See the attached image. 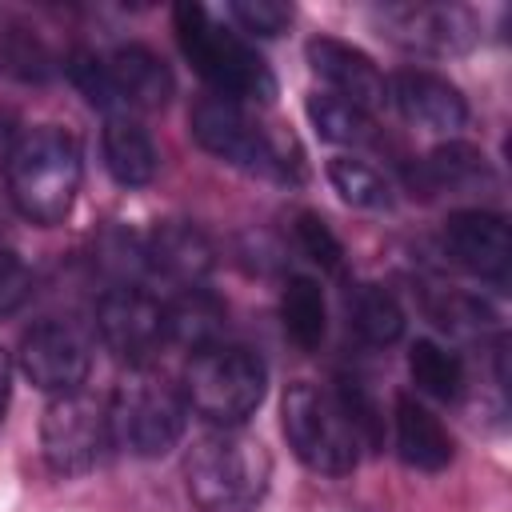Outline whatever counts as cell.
I'll return each instance as SVG.
<instances>
[{"label":"cell","instance_id":"obj_1","mask_svg":"<svg viewBox=\"0 0 512 512\" xmlns=\"http://www.w3.org/2000/svg\"><path fill=\"white\" fill-rule=\"evenodd\" d=\"M80 180H84L80 140L60 124H40L8 148L4 160L8 200L24 220L40 228H52L72 212L80 196Z\"/></svg>","mask_w":512,"mask_h":512},{"label":"cell","instance_id":"obj_2","mask_svg":"<svg viewBox=\"0 0 512 512\" xmlns=\"http://www.w3.org/2000/svg\"><path fill=\"white\" fill-rule=\"evenodd\" d=\"M268 484L272 456L244 428H208L184 452V488L200 512H256Z\"/></svg>","mask_w":512,"mask_h":512},{"label":"cell","instance_id":"obj_3","mask_svg":"<svg viewBox=\"0 0 512 512\" xmlns=\"http://www.w3.org/2000/svg\"><path fill=\"white\" fill-rule=\"evenodd\" d=\"M172 28L180 40L184 60L196 68V76L212 88V96L236 100V104H268L276 96V72L268 60L228 24H220L204 4H176Z\"/></svg>","mask_w":512,"mask_h":512},{"label":"cell","instance_id":"obj_4","mask_svg":"<svg viewBox=\"0 0 512 512\" xmlns=\"http://www.w3.org/2000/svg\"><path fill=\"white\" fill-rule=\"evenodd\" d=\"M108 428H112V444L124 448L128 456L140 460L168 456L188 428L184 388L152 364L128 368L108 396Z\"/></svg>","mask_w":512,"mask_h":512},{"label":"cell","instance_id":"obj_5","mask_svg":"<svg viewBox=\"0 0 512 512\" xmlns=\"http://www.w3.org/2000/svg\"><path fill=\"white\" fill-rule=\"evenodd\" d=\"M184 400L212 428H240L268 396V364L248 344H208L184 368Z\"/></svg>","mask_w":512,"mask_h":512},{"label":"cell","instance_id":"obj_6","mask_svg":"<svg viewBox=\"0 0 512 512\" xmlns=\"http://www.w3.org/2000/svg\"><path fill=\"white\" fill-rule=\"evenodd\" d=\"M280 428L296 460L320 476H348L360 464V444L336 396L312 380L288 384L280 400Z\"/></svg>","mask_w":512,"mask_h":512},{"label":"cell","instance_id":"obj_7","mask_svg":"<svg viewBox=\"0 0 512 512\" xmlns=\"http://www.w3.org/2000/svg\"><path fill=\"white\" fill-rule=\"evenodd\" d=\"M188 128H192V140L240 168V172H252V176H272V180H292V160L288 152L272 140V132L236 100H224V96H200L188 112Z\"/></svg>","mask_w":512,"mask_h":512},{"label":"cell","instance_id":"obj_8","mask_svg":"<svg viewBox=\"0 0 512 512\" xmlns=\"http://www.w3.org/2000/svg\"><path fill=\"white\" fill-rule=\"evenodd\" d=\"M112 448L108 428V400L76 388L64 396H52L40 416V456L48 472L72 480L104 464Z\"/></svg>","mask_w":512,"mask_h":512},{"label":"cell","instance_id":"obj_9","mask_svg":"<svg viewBox=\"0 0 512 512\" xmlns=\"http://www.w3.org/2000/svg\"><path fill=\"white\" fill-rule=\"evenodd\" d=\"M96 332L124 368H144L168 344L164 300L144 284H112L96 304Z\"/></svg>","mask_w":512,"mask_h":512},{"label":"cell","instance_id":"obj_10","mask_svg":"<svg viewBox=\"0 0 512 512\" xmlns=\"http://www.w3.org/2000/svg\"><path fill=\"white\" fill-rule=\"evenodd\" d=\"M20 372L48 396L84 388L92 368V344L72 320H36L16 348Z\"/></svg>","mask_w":512,"mask_h":512},{"label":"cell","instance_id":"obj_11","mask_svg":"<svg viewBox=\"0 0 512 512\" xmlns=\"http://www.w3.org/2000/svg\"><path fill=\"white\" fill-rule=\"evenodd\" d=\"M444 252L468 276L504 288L512 268V232L508 220L492 208H460L444 220Z\"/></svg>","mask_w":512,"mask_h":512},{"label":"cell","instance_id":"obj_12","mask_svg":"<svg viewBox=\"0 0 512 512\" xmlns=\"http://www.w3.org/2000/svg\"><path fill=\"white\" fill-rule=\"evenodd\" d=\"M388 104L416 128L436 132V136H452L468 124V100L464 92L428 68H400L388 76Z\"/></svg>","mask_w":512,"mask_h":512},{"label":"cell","instance_id":"obj_13","mask_svg":"<svg viewBox=\"0 0 512 512\" xmlns=\"http://www.w3.org/2000/svg\"><path fill=\"white\" fill-rule=\"evenodd\" d=\"M140 244H144V276L176 292L204 284L216 264L212 240L188 220H160L148 236H140Z\"/></svg>","mask_w":512,"mask_h":512},{"label":"cell","instance_id":"obj_14","mask_svg":"<svg viewBox=\"0 0 512 512\" xmlns=\"http://www.w3.org/2000/svg\"><path fill=\"white\" fill-rule=\"evenodd\" d=\"M304 56H308V68L328 84V92L360 104L364 112H376L388 104V76L356 44L336 36H312L304 44Z\"/></svg>","mask_w":512,"mask_h":512},{"label":"cell","instance_id":"obj_15","mask_svg":"<svg viewBox=\"0 0 512 512\" xmlns=\"http://www.w3.org/2000/svg\"><path fill=\"white\" fill-rule=\"evenodd\" d=\"M380 24L388 40H396L408 52H428V56L460 52L472 40L468 16L444 4H384Z\"/></svg>","mask_w":512,"mask_h":512},{"label":"cell","instance_id":"obj_16","mask_svg":"<svg viewBox=\"0 0 512 512\" xmlns=\"http://www.w3.org/2000/svg\"><path fill=\"white\" fill-rule=\"evenodd\" d=\"M104 68H108V80H112V92H116V104L120 112H152V108H164L176 92V80H172V68L144 44H120L104 56Z\"/></svg>","mask_w":512,"mask_h":512},{"label":"cell","instance_id":"obj_17","mask_svg":"<svg viewBox=\"0 0 512 512\" xmlns=\"http://www.w3.org/2000/svg\"><path fill=\"white\" fill-rule=\"evenodd\" d=\"M412 188H420L424 196L448 192V196H472L480 188H496V172L488 164V156L476 144L464 140H444L436 144L424 160H416V168L408 172Z\"/></svg>","mask_w":512,"mask_h":512},{"label":"cell","instance_id":"obj_18","mask_svg":"<svg viewBox=\"0 0 512 512\" xmlns=\"http://www.w3.org/2000/svg\"><path fill=\"white\" fill-rule=\"evenodd\" d=\"M392 424H396V456H400L404 468H412V472H444L452 464V456H456L452 432L412 392H400L396 396Z\"/></svg>","mask_w":512,"mask_h":512},{"label":"cell","instance_id":"obj_19","mask_svg":"<svg viewBox=\"0 0 512 512\" xmlns=\"http://www.w3.org/2000/svg\"><path fill=\"white\" fill-rule=\"evenodd\" d=\"M100 148H104V168L120 188H144L156 180V168H160L156 140L132 112L104 116Z\"/></svg>","mask_w":512,"mask_h":512},{"label":"cell","instance_id":"obj_20","mask_svg":"<svg viewBox=\"0 0 512 512\" xmlns=\"http://www.w3.org/2000/svg\"><path fill=\"white\" fill-rule=\"evenodd\" d=\"M164 324H168V344H184V348L200 352V348L224 340L228 308L216 292L196 284V288H180L164 300Z\"/></svg>","mask_w":512,"mask_h":512},{"label":"cell","instance_id":"obj_21","mask_svg":"<svg viewBox=\"0 0 512 512\" xmlns=\"http://www.w3.org/2000/svg\"><path fill=\"white\" fill-rule=\"evenodd\" d=\"M344 312H348V332L364 340L368 348H388L404 336V308L384 284H348L344 292Z\"/></svg>","mask_w":512,"mask_h":512},{"label":"cell","instance_id":"obj_22","mask_svg":"<svg viewBox=\"0 0 512 512\" xmlns=\"http://www.w3.org/2000/svg\"><path fill=\"white\" fill-rule=\"evenodd\" d=\"M280 324L284 336L300 348V352H320L324 336H328V300L320 280L312 276H292L280 292Z\"/></svg>","mask_w":512,"mask_h":512},{"label":"cell","instance_id":"obj_23","mask_svg":"<svg viewBox=\"0 0 512 512\" xmlns=\"http://www.w3.org/2000/svg\"><path fill=\"white\" fill-rule=\"evenodd\" d=\"M408 376L416 384V392L452 404L464 396V360L444 348L440 340H416L408 348Z\"/></svg>","mask_w":512,"mask_h":512},{"label":"cell","instance_id":"obj_24","mask_svg":"<svg viewBox=\"0 0 512 512\" xmlns=\"http://www.w3.org/2000/svg\"><path fill=\"white\" fill-rule=\"evenodd\" d=\"M304 112H308L316 136L328 144H368L376 136L372 112H364L360 104H352L336 92H312L304 100Z\"/></svg>","mask_w":512,"mask_h":512},{"label":"cell","instance_id":"obj_25","mask_svg":"<svg viewBox=\"0 0 512 512\" xmlns=\"http://www.w3.org/2000/svg\"><path fill=\"white\" fill-rule=\"evenodd\" d=\"M328 184H332V188L340 192V200L352 204V208H368V212L392 208V188H388V180H384L372 164H364V160H356V156H332V160H328Z\"/></svg>","mask_w":512,"mask_h":512},{"label":"cell","instance_id":"obj_26","mask_svg":"<svg viewBox=\"0 0 512 512\" xmlns=\"http://www.w3.org/2000/svg\"><path fill=\"white\" fill-rule=\"evenodd\" d=\"M332 396H336V404H340V412H344V420H348V428H352L360 452H380V448H384V412H380V404L372 400V392L364 388V380H356V376H336Z\"/></svg>","mask_w":512,"mask_h":512},{"label":"cell","instance_id":"obj_27","mask_svg":"<svg viewBox=\"0 0 512 512\" xmlns=\"http://www.w3.org/2000/svg\"><path fill=\"white\" fill-rule=\"evenodd\" d=\"M292 232H296L300 252H304L312 264H320V272L344 276V244L336 240V232L328 228V220H324L320 212H296Z\"/></svg>","mask_w":512,"mask_h":512},{"label":"cell","instance_id":"obj_28","mask_svg":"<svg viewBox=\"0 0 512 512\" xmlns=\"http://www.w3.org/2000/svg\"><path fill=\"white\" fill-rule=\"evenodd\" d=\"M228 16L236 20L240 32L260 36V40L280 36V32L292 24V8L280 4V0H232V4H228Z\"/></svg>","mask_w":512,"mask_h":512},{"label":"cell","instance_id":"obj_29","mask_svg":"<svg viewBox=\"0 0 512 512\" xmlns=\"http://www.w3.org/2000/svg\"><path fill=\"white\" fill-rule=\"evenodd\" d=\"M32 296V268L12 252L0 248V316H12Z\"/></svg>","mask_w":512,"mask_h":512},{"label":"cell","instance_id":"obj_30","mask_svg":"<svg viewBox=\"0 0 512 512\" xmlns=\"http://www.w3.org/2000/svg\"><path fill=\"white\" fill-rule=\"evenodd\" d=\"M8 396H12V360H8V352L0 348V420H4V412H8Z\"/></svg>","mask_w":512,"mask_h":512}]
</instances>
